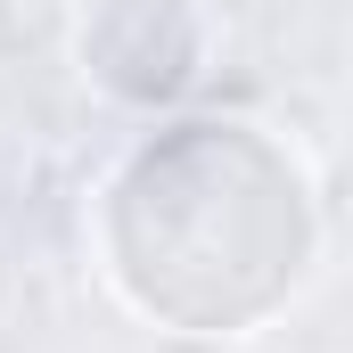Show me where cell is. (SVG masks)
Returning <instances> with one entry per match:
<instances>
[{"instance_id":"6da1fadb","label":"cell","mask_w":353,"mask_h":353,"mask_svg":"<svg viewBox=\"0 0 353 353\" xmlns=\"http://www.w3.org/2000/svg\"><path fill=\"white\" fill-rule=\"evenodd\" d=\"M321 214L304 165L255 123H173L99 197V263L181 337H247L304 288Z\"/></svg>"},{"instance_id":"7a4b0ae2","label":"cell","mask_w":353,"mask_h":353,"mask_svg":"<svg viewBox=\"0 0 353 353\" xmlns=\"http://www.w3.org/2000/svg\"><path fill=\"white\" fill-rule=\"evenodd\" d=\"M197 8L189 0H99V17L83 25V74L107 99L157 107L173 90L197 83Z\"/></svg>"}]
</instances>
